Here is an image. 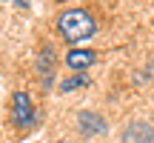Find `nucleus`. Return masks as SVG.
<instances>
[{
    "instance_id": "1",
    "label": "nucleus",
    "mask_w": 154,
    "mask_h": 143,
    "mask_svg": "<svg viewBox=\"0 0 154 143\" xmlns=\"http://www.w3.org/2000/svg\"><path fill=\"white\" fill-rule=\"evenodd\" d=\"M57 32H60L63 40H69V43H83V40H88L97 32V23L83 9H66L57 17Z\"/></svg>"
},
{
    "instance_id": "7",
    "label": "nucleus",
    "mask_w": 154,
    "mask_h": 143,
    "mask_svg": "<svg viewBox=\"0 0 154 143\" xmlns=\"http://www.w3.org/2000/svg\"><path fill=\"white\" fill-rule=\"evenodd\" d=\"M83 86H88V77L83 75V72H77L74 77H66V80L60 83V92H74V89H83Z\"/></svg>"
},
{
    "instance_id": "9",
    "label": "nucleus",
    "mask_w": 154,
    "mask_h": 143,
    "mask_svg": "<svg viewBox=\"0 0 154 143\" xmlns=\"http://www.w3.org/2000/svg\"><path fill=\"white\" fill-rule=\"evenodd\" d=\"M57 143H66V140H57Z\"/></svg>"
},
{
    "instance_id": "4",
    "label": "nucleus",
    "mask_w": 154,
    "mask_h": 143,
    "mask_svg": "<svg viewBox=\"0 0 154 143\" xmlns=\"http://www.w3.org/2000/svg\"><path fill=\"white\" fill-rule=\"evenodd\" d=\"M123 143H154V129L149 123H128V129L123 132Z\"/></svg>"
},
{
    "instance_id": "8",
    "label": "nucleus",
    "mask_w": 154,
    "mask_h": 143,
    "mask_svg": "<svg viewBox=\"0 0 154 143\" xmlns=\"http://www.w3.org/2000/svg\"><path fill=\"white\" fill-rule=\"evenodd\" d=\"M14 3H17V6H29V0H14Z\"/></svg>"
},
{
    "instance_id": "3",
    "label": "nucleus",
    "mask_w": 154,
    "mask_h": 143,
    "mask_svg": "<svg viewBox=\"0 0 154 143\" xmlns=\"http://www.w3.org/2000/svg\"><path fill=\"white\" fill-rule=\"evenodd\" d=\"M77 126H80V132L86 135H103L106 132V120L103 115H97V112H80L77 115Z\"/></svg>"
},
{
    "instance_id": "2",
    "label": "nucleus",
    "mask_w": 154,
    "mask_h": 143,
    "mask_svg": "<svg viewBox=\"0 0 154 143\" xmlns=\"http://www.w3.org/2000/svg\"><path fill=\"white\" fill-rule=\"evenodd\" d=\"M34 120H37V115H34V106L29 100V94L26 92H14V97H11V123L17 129H26Z\"/></svg>"
},
{
    "instance_id": "5",
    "label": "nucleus",
    "mask_w": 154,
    "mask_h": 143,
    "mask_svg": "<svg viewBox=\"0 0 154 143\" xmlns=\"http://www.w3.org/2000/svg\"><path fill=\"white\" fill-rule=\"evenodd\" d=\"M94 60H97V55L88 52V49H72V52L66 55V66H69V69H77V72L88 69Z\"/></svg>"
},
{
    "instance_id": "6",
    "label": "nucleus",
    "mask_w": 154,
    "mask_h": 143,
    "mask_svg": "<svg viewBox=\"0 0 154 143\" xmlns=\"http://www.w3.org/2000/svg\"><path fill=\"white\" fill-rule=\"evenodd\" d=\"M51 55H54L51 49H43V52H40V57H37V69H40V75H43V83H46V86L51 83V69H54V57H51Z\"/></svg>"
}]
</instances>
